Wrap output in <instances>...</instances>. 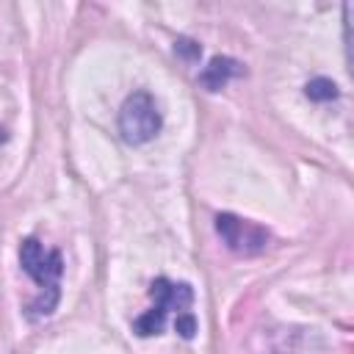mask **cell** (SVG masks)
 I'll list each match as a JSON object with an SVG mask.
<instances>
[{
  "mask_svg": "<svg viewBox=\"0 0 354 354\" xmlns=\"http://www.w3.org/2000/svg\"><path fill=\"white\" fill-rule=\"evenodd\" d=\"M19 263L25 268L28 277L36 279V285L41 288V296L30 304V315H47L55 310L58 304V282H61V274H64V263H61V254L53 249L47 252L36 238H25L22 246H19Z\"/></svg>",
  "mask_w": 354,
  "mask_h": 354,
  "instance_id": "obj_1",
  "label": "cell"
},
{
  "mask_svg": "<svg viewBox=\"0 0 354 354\" xmlns=\"http://www.w3.org/2000/svg\"><path fill=\"white\" fill-rule=\"evenodd\" d=\"M149 296H152V301H155L152 310L144 313V315L133 324V329H136L141 337L158 335V332L163 329L166 315H169L171 310H174L177 315H183V313H188V307H191V301H194L191 285H185V282H171V279H166V277H160V279L152 282Z\"/></svg>",
  "mask_w": 354,
  "mask_h": 354,
  "instance_id": "obj_2",
  "label": "cell"
},
{
  "mask_svg": "<svg viewBox=\"0 0 354 354\" xmlns=\"http://www.w3.org/2000/svg\"><path fill=\"white\" fill-rule=\"evenodd\" d=\"M160 130V113L147 91H136L124 100L119 111V133L127 144H144Z\"/></svg>",
  "mask_w": 354,
  "mask_h": 354,
  "instance_id": "obj_3",
  "label": "cell"
},
{
  "mask_svg": "<svg viewBox=\"0 0 354 354\" xmlns=\"http://www.w3.org/2000/svg\"><path fill=\"white\" fill-rule=\"evenodd\" d=\"M216 230L224 238V243L232 252H241V254H257L268 243V232L263 227H257V224H252L246 218H238L232 213L216 216Z\"/></svg>",
  "mask_w": 354,
  "mask_h": 354,
  "instance_id": "obj_4",
  "label": "cell"
},
{
  "mask_svg": "<svg viewBox=\"0 0 354 354\" xmlns=\"http://www.w3.org/2000/svg\"><path fill=\"white\" fill-rule=\"evenodd\" d=\"M241 75V64L238 61H232V58H227V55H216L205 69H202V75H199V83L207 88V91H218V88H224L232 77H238Z\"/></svg>",
  "mask_w": 354,
  "mask_h": 354,
  "instance_id": "obj_5",
  "label": "cell"
},
{
  "mask_svg": "<svg viewBox=\"0 0 354 354\" xmlns=\"http://www.w3.org/2000/svg\"><path fill=\"white\" fill-rule=\"evenodd\" d=\"M307 97L315 100V102H326V100H335L337 97V86L329 80V77H315L307 83Z\"/></svg>",
  "mask_w": 354,
  "mask_h": 354,
  "instance_id": "obj_6",
  "label": "cell"
},
{
  "mask_svg": "<svg viewBox=\"0 0 354 354\" xmlns=\"http://www.w3.org/2000/svg\"><path fill=\"white\" fill-rule=\"evenodd\" d=\"M174 326H177V332H180L185 340H191V337H194V332H196V318H194L191 313H183V315H177Z\"/></svg>",
  "mask_w": 354,
  "mask_h": 354,
  "instance_id": "obj_7",
  "label": "cell"
},
{
  "mask_svg": "<svg viewBox=\"0 0 354 354\" xmlns=\"http://www.w3.org/2000/svg\"><path fill=\"white\" fill-rule=\"evenodd\" d=\"M191 44H194V41H185V39H180L174 50H183L185 55H199V47H191Z\"/></svg>",
  "mask_w": 354,
  "mask_h": 354,
  "instance_id": "obj_8",
  "label": "cell"
}]
</instances>
